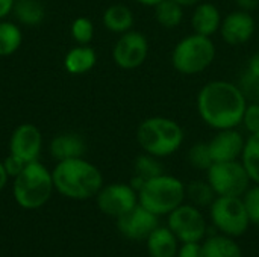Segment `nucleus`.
<instances>
[{"instance_id": "bb28decb", "label": "nucleus", "mask_w": 259, "mask_h": 257, "mask_svg": "<svg viewBox=\"0 0 259 257\" xmlns=\"http://www.w3.org/2000/svg\"><path fill=\"white\" fill-rule=\"evenodd\" d=\"M215 192L208 182L193 180L187 185V198L197 208H209L215 200Z\"/></svg>"}, {"instance_id": "f03ea898", "label": "nucleus", "mask_w": 259, "mask_h": 257, "mask_svg": "<svg viewBox=\"0 0 259 257\" xmlns=\"http://www.w3.org/2000/svg\"><path fill=\"white\" fill-rule=\"evenodd\" d=\"M55 191L71 200H88L103 186L100 170L83 158L61 161L52 170Z\"/></svg>"}, {"instance_id": "72a5a7b5", "label": "nucleus", "mask_w": 259, "mask_h": 257, "mask_svg": "<svg viewBox=\"0 0 259 257\" xmlns=\"http://www.w3.org/2000/svg\"><path fill=\"white\" fill-rule=\"evenodd\" d=\"M176 257H205L202 242H184V244H181Z\"/></svg>"}, {"instance_id": "20e7f679", "label": "nucleus", "mask_w": 259, "mask_h": 257, "mask_svg": "<svg viewBox=\"0 0 259 257\" xmlns=\"http://www.w3.org/2000/svg\"><path fill=\"white\" fill-rule=\"evenodd\" d=\"M55 185L52 171H49L47 167L39 161L26 164L23 171L14 177V200L20 208L26 211L42 208L50 200Z\"/></svg>"}, {"instance_id": "393cba45", "label": "nucleus", "mask_w": 259, "mask_h": 257, "mask_svg": "<svg viewBox=\"0 0 259 257\" xmlns=\"http://www.w3.org/2000/svg\"><path fill=\"white\" fill-rule=\"evenodd\" d=\"M240 88L247 98L259 101V52L249 58L246 70L241 76Z\"/></svg>"}, {"instance_id": "f257e3e1", "label": "nucleus", "mask_w": 259, "mask_h": 257, "mask_svg": "<svg viewBox=\"0 0 259 257\" xmlns=\"http://www.w3.org/2000/svg\"><path fill=\"white\" fill-rule=\"evenodd\" d=\"M247 97L240 86L228 80H211L197 94L200 118L212 129H235L241 124Z\"/></svg>"}, {"instance_id": "6ab92c4d", "label": "nucleus", "mask_w": 259, "mask_h": 257, "mask_svg": "<svg viewBox=\"0 0 259 257\" xmlns=\"http://www.w3.org/2000/svg\"><path fill=\"white\" fill-rule=\"evenodd\" d=\"M49 151L56 162L74 159V158H83L85 142L76 133H61L50 141Z\"/></svg>"}, {"instance_id": "f3484780", "label": "nucleus", "mask_w": 259, "mask_h": 257, "mask_svg": "<svg viewBox=\"0 0 259 257\" xmlns=\"http://www.w3.org/2000/svg\"><path fill=\"white\" fill-rule=\"evenodd\" d=\"M179 244L181 242L167 226H158L146 239L147 253L150 257H176Z\"/></svg>"}, {"instance_id": "2eb2a0df", "label": "nucleus", "mask_w": 259, "mask_h": 257, "mask_svg": "<svg viewBox=\"0 0 259 257\" xmlns=\"http://www.w3.org/2000/svg\"><path fill=\"white\" fill-rule=\"evenodd\" d=\"M246 139L235 129L217 130L214 138L208 142L214 162H229L241 159Z\"/></svg>"}, {"instance_id": "58836bf2", "label": "nucleus", "mask_w": 259, "mask_h": 257, "mask_svg": "<svg viewBox=\"0 0 259 257\" xmlns=\"http://www.w3.org/2000/svg\"><path fill=\"white\" fill-rule=\"evenodd\" d=\"M135 2L140 3V5H143V6H152V8H155L162 0H135Z\"/></svg>"}, {"instance_id": "473e14b6", "label": "nucleus", "mask_w": 259, "mask_h": 257, "mask_svg": "<svg viewBox=\"0 0 259 257\" xmlns=\"http://www.w3.org/2000/svg\"><path fill=\"white\" fill-rule=\"evenodd\" d=\"M24 162L21 161V159H18L17 156H14V155H11L9 153V156L3 161V167H5V171H6V174L9 176V177H17L21 171H23V168H24Z\"/></svg>"}, {"instance_id": "ddd939ff", "label": "nucleus", "mask_w": 259, "mask_h": 257, "mask_svg": "<svg viewBox=\"0 0 259 257\" xmlns=\"http://www.w3.org/2000/svg\"><path fill=\"white\" fill-rule=\"evenodd\" d=\"M159 226V217L143 208L140 203L127 214L117 218L118 232L129 241H146Z\"/></svg>"}, {"instance_id": "4c0bfd02", "label": "nucleus", "mask_w": 259, "mask_h": 257, "mask_svg": "<svg viewBox=\"0 0 259 257\" xmlns=\"http://www.w3.org/2000/svg\"><path fill=\"white\" fill-rule=\"evenodd\" d=\"M175 2H178L181 6H196V5H199L200 2H203V0H175Z\"/></svg>"}, {"instance_id": "39448f33", "label": "nucleus", "mask_w": 259, "mask_h": 257, "mask_svg": "<svg viewBox=\"0 0 259 257\" xmlns=\"http://www.w3.org/2000/svg\"><path fill=\"white\" fill-rule=\"evenodd\" d=\"M187 200V185L170 174H159L144 182L138 191V203L155 214L167 217Z\"/></svg>"}, {"instance_id": "7ed1b4c3", "label": "nucleus", "mask_w": 259, "mask_h": 257, "mask_svg": "<svg viewBox=\"0 0 259 257\" xmlns=\"http://www.w3.org/2000/svg\"><path fill=\"white\" fill-rule=\"evenodd\" d=\"M185 139L181 124L167 117H150L137 129V142L144 153L158 159L176 153Z\"/></svg>"}, {"instance_id": "2f4dec72", "label": "nucleus", "mask_w": 259, "mask_h": 257, "mask_svg": "<svg viewBox=\"0 0 259 257\" xmlns=\"http://www.w3.org/2000/svg\"><path fill=\"white\" fill-rule=\"evenodd\" d=\"M241 124L250 135L259 133V101L247 103Z\"/></svg>"}, {"instance_id": "c85d7f7f", "label": "nucleus", "mask_w": 259, "mask_h": 257, "mask_svg": "<svg viewBox=\"0 0 259 257\" xmlns=\"http://www.w3.org/2000/svg\"><path fill=\"white\" fill-rule=\"evenodd\" d=\"M70 32L77 44H90L94 38V24L87 17H77L71 21Z\"/></svg>"}, {"instance_id": "423d86ee", "label": "nucleus", "mask_w": 259, "mask_h": 257, "mask_svg": "<svg viewBox=\"0 0 259 257\" xmlns=\"http://www.w3.org/2000/svg\"><path fill=\"white\" fill-rule=\"evenodd\" d=\"M215 58V44L211 36L191 33L182 38L171 52L175 70L185 76H194L205 71Z\"/></svg>"}, {"instance_id": "a211bd4d", "label": "nucleus", "mask_w": 259, "mask_h": 257, "mask_svg": "<svg viewBox=\"0 0 259 257\" xmlns=\"http://www.w3.org/2000/svg\"><path fill=\"white\" fill-rule=\"evenodd\" d=\"M97 64V53L90 44H77L70 48L64 58V67L67 73L73 76H82L91 71Z\"/></svg>"}, {"instance_id": "1a4fd4ad", "label": "nucleus", "mask_w": 259, "mask_h": 257, "mask_svg": "<svg viewBox=\"0 0 259 257\" xmlns=\"http://www.w3.org/2000/svg\"><path fill=\"white\" fill-rule=\"evenodd\" d=\"M167 227L181 244L202 242L208 235V223L200 212V208L191 203H182L171 214H168Z\"/></svg>"}, {"instance_id": "b1692460", "label": "nucleus", "mask_w": 259, "mask_h": 257, "mask_svg": "<svg viewBox=\"0 0 259 257\" xmlns=\"http://www.w3.org/2000/svg\"><path fill=\"white\" fill-rule=\"evenodd\" d=\"M155 17L159 26L175 29L184 20V6L175 0H162L155 6Z\"/></svg>"}, {"instance_id": "4468645a", "label": "nucleus", "mask_w": 259, "mask_h": 257, "mask_svg": "<svg viewBox=\"0 0 259 257\" xmlns=\"http://www.w3.org/2000/svg\"><path fill=\"white\" fill-rule=\"evenodd\" d=\"M256 29L255 18L249 11L240 9V11H232L229 12L223 20L220 26V33L225 42L231 45H240L253 36Z\"/></svg>"}, {"instance_id": "c9c22d12", "label": "nucleus", "mask_w": 259, "mask_h": 257, "mask_svg": "<svg viewBox=\"0 0 259 257\" xmlns=\"http://www.w3.org/2000/svg\"><path fill=\"white\" fill-rule=\"evenodd\" d=\"M237 2V5L241 8V9H244V11H253V9H256L259 5V0H235Z\"/></svg>"}, {"instance_id": "a878e982", "label": "nucleus", "mask_w": 259, "mask_h": 257, "mask_svg": "<svg viewBox=\"0 0 259 257\" xmlns=\"http://www.w3.org/2000/svg\"><path fill=\"white\" fill-rule=\"evenodd\" d=\"M240 161L244 165L250 180L259 185V133L249 135Z\"/></svg>"}, {"instance_id": "412c9836", "label": "nucleus", "mask_w": 259, "mask_h": 257, "mask_svg": "<svg viewBox=\"0 0 259 257\" xmlns=\"http://www.w3.org/2000/svg\"><path fill=\"white\" fill-rule=\"evenodd\" d=\"M103 26L112 33H124L129 32L134 26V14L132 11L121 3L111 5L105 9L102 17Z\"/></svg>"}, {"instance_id": "9d476101", "label": "nucleus", "mask_w": 259, "mask_h": 257, "mask_svg": "<svg viewBox=\"0 0 259 257\" xmlns=\"http://www.w3.org/2000/svg\"><path fill=\"white\" fill-rule=\"evenodd\" d=\"M97 208L111 218H120L138 204V192L129 183L103 185L96 195Z\"/></svg>"}, {"instance_id": "9b49d317", "label": "nucleus", "mask_w": 259, "mask_h": 257, "mask_svg": "<svg viewBox=\"0 0 259 257\" xmlns=\"http://www.w3.org/2000/svg\"><path fill=\"white\" fill-rule=\"evenodd\" d=\"M149 56V41L144 33L129 30L121 33L112 48V59L123 70H135L141 67Z\"/></svg>"}, {"instance_id": "0eeeda50", "label": "nucleus", "mask_w": 259, "mask_h": 257, "mask_svg": "<svg viewBox=\"0 0 259 257\" xmlns=\"http://www.w3.org/2000/svg\"><path fill=\"white\" fill-rule=\"evenodd\" d=\"M209 217L215 230L231 238L243 236L250 226L241 197H215L209 206Z\"/></svg>"}, {"instance_id": "7c9ffc66", "label": "nucleus", "mask_w": 259, "mask_h": 257, "mask_svg": "<svg viewBox=\"0 0 259 257\" xmlns=\"http://www.w3.org/2000/svg\"><path fill=\"white\" fill-rule=\"evenodd\" d=\"M241 198L247 211L250 224L259 226V185L255 183L253 186H250Z\"/></svg>"}, {"instance_id": "c756f323", "label": "nucleus", "mask_w": 259, "mask_h": 257, "mask_svg": "<svg viewBox=\"0 0 259 257\" xmlns=\"http://www.w3.org/2000/svg\"><path fill=\"white\" fill-rule=\"evenodd\" d=\"M188 161H190V164L196 170L206 171L214 164L208 142H197V144H194L190 148V151H188Z\"/></svg>"}, {"instance_id": "f704fd0d", "label": "nucleus", "mask_w": 259, "mask_h": 257, "mask_svg": "<svg viewBox=\"0 0 259 257\" xmlns=\"http://www.w3.org/2000/svg\"><path fill=\"white\" fill-rule=\"evenodd\" d=\"M15 0H0V20H5L9 14H12Z\"/></svg>"}, {"instance_id": "aec40b11", "label": "nucleus", "mask_w": 259, "mask_h": 257, "mask_svg": "<svg viewBox=\"0 0 259 257\" xmlns=\"http://www.w3.org/2000/svg\"><path fill=\"white\" fill-rule=\"evenodd\" d=\"M205 257H243L241 247L235 238L217 233L202 241Z\"/></svg>"}, {"instance_id": "dca6fc26", "label": "nucleus", "mask_w": 259, "mask_h": 257, "mask_svg": "<svg viewBox=\"0 0 259 257\" xmlns=\"http://www.w3.org/2000/svg\"><path fill=\"white\" fill-rule=\"evenodd\" d=\"M222 14L219 8L209 2H200L196 5V9L191 17V26L196 33L211 36L220 30L222 26Z\"/></svg>"}, {"instance_id": "f8f14e48", "label": "nucleus", "mask_w": 259, "mask_h": 257, "mask_svg": "<svg viewBox=\"0 0 259 257\" xmlns=\"http://www.w3.org/2000/svg\"><path fill=\"white\" fill-rule=\"evenodd\" d=\"M42 150V133L30 123H23L14 129L9 138V153L21 159L24 164L39 159Z\"/></svg>"}, {"instance_id": "5701e85b", "label": "nucleus", "mask_w": 259, "mask_h": 257, "mask_svg": "<svg viewBox=\"0 0 259 257\" xmlns=\"http://www.w3.org/2000/svg\"><path fill=\"white\" fill-rule=\"evenodd\" d=\"M23 44V30L18 24L0 20V58L14 55Z\"/></svg>"}, {"instance_id": "e433bc0d", "label": "nucleus", "mask_w": 259, "mask_h": 257, "mask_svg": "<svg viewBox=\"0 0 259 257\" xmlns=\"http://www.w3.org/2000/svg\"><path fill=\"white\" fill-rule=\"evenodd\" d=\"M8 180H9V176L6 174L5 167H3V162L0 161V191H3V188L6 186Z\"/></svg>"}, {"instance_id": "6e6552de", "label": "nucleus", "mask_w": 259, "mask_h": 257, "mask_svg": "<svg viewBox=\"0 0 259 257\" xmlns=\"http://www.w3.org/2000/svg\"><path fill=\"white\" fill-rule=\"evenodd\" d=\"M206 182L217 197H243L252 183L241 161L214 162L206 170Z\"/></svg>"}, {"instance_id": "cd10ccee", "label": "nucleus", "mask_w": 259, "mask_h": 257, "mask_svg": "<svg viewBox=\"0 0 259 257\" xmlns=\"http://www.w3.org/2000/svg\"><path fill=\"white\" fill-rule=\"evenodd\" d=\"M135 176L144 179V180H149L152 177H156L159 174H162V165L161 162L158 161V158L152 156V155H141L135 159Z\"/></svg>"}, {"instance_id": "4be33fe9", "label": "nucleus", "mask_w": 259, "mask_h": 257, "mask_svg": "<svg viewBox=\"0 0 259 257\" xmlns=\"http://www.w3.org/2000/svg\"><path fill=\"white\" fill-rule=\"evenodd\" d=\"M12 14L21 26L36 27L46 18V9L41 0H15Z\"/></svg>"}]
</instances>
